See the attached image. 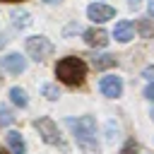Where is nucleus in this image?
Wrapping results in <instances>:
<instances>
[{"instance_id": "nucleus-9", "label": "nucleus", "mask_w": 154, "mask_h": 154, "mask_svg": "<svg viewBox=\"0 0 154 154\" xmlns=\"http://www.w3.org/2000/svg\"><path fill=\"white\" fill-rule=\"evenodd\" d=\"M113 36H116V41H120V43H128V41L135 36V26H132L128 19H120V22L116 24V29H113Z\"/></svg>"}, {"instance_id": "nucleus-26", "label": "nucleus", "mask_w": 154, "mask_h": 154, "mask_svg": "<svg viewBox=\"0 0 154 154\" xmlns=\"http://www.w3.org/2000/svg\"><path fill=\"white\" fill-rule=\"evenodd\" d=\"M149 116H152V120H154V108H152V113H149Z\"/></svg>"}, {"instance_id": "nucleus-18", "label": "nucleus", "mask_w": 154, "mask_h": 154, "mask_svg": "<svg viewBox=\"0 0 154 154\" xmlns=\"http://www.w3.org/2000/svg\"><path fill=\"white\" fill-rule=\"evenodd\" d=\"M144 99H149V101H154V82L144 89Z\"/></svg>"}, {"instance_id": "nucleus-16", "label": "nucleus", "mask_w": 154, "mask_h": 154, "mask_svg": "<svg viewBox=\"0 0 154 154\" xmlns=\"http://www.w3.org/2000/svg\"><path fill=\"white\" fill-rule=\"evenodd\" d=\"M14 120V116H12V111H7L5 106H0V125H10Z\"/></svg>"}, {"instance_id": "nucleus-12", "label": "nucleus", "mask_w": 154, "mask_h": 154, "mask_svg": "<svg viewBox=\"0 0 154 154\" xmlns=\"http://www.w3.org/2000/svg\"><path fill=\"white\" fill-rule=\"evenodd\" d=\"M91 65L96 70H106V67H113L116 65V58L113 55H96V58H91Z\"/></svg>"}, {"instance_id": "nucleus-8", "label": "nucleus", "mask_w": 154, "mask_h": 154, "mask_svg": "<svg viewBox=\"0 0 154 154\" xmlns=\"http://www.w3.org/2000/svg\"><path fill=\"white\" fill-rule=\"evenodd\" d=\"M84 41L89 43V46H94V48H103V46H108V34L103 31V29H87L84 31Z\"/></svg>"}, {"instance_id": "nucleus-5", "label": "nucleus", "mask_w": 154, "mask_h": 154, "mask_svg": "<svg viewBox=\"0 0 154 154\" xmlns=\"http://www.w3.org/2000/svg\"><path fill=\"white\" fill-rule=\"evenodd\" d=\"M99 89H101V94H103V96H108V99H118V96L123 94V79H120V77H116V75L101 77Z\"/></svg>"}, {"instance_id": "nucleus-3", "label": "nucleus", "mask_w": 154, "mask_h": 154, "mask_svg": "<svg viewBox=\"0 0 154 154\" xmlns=\"http://www.w3.org/2000/svg\"><path fill=\"white\" fill-rule=\"evenodd\" d=\"M26 53H29L31 60L43 63L46 58H51V53H53V43H51L46 36H31V38H26Z\"/></svg>"}, {"instance_id": "nucleus-11", "label": "nucleus", "mask_w": 154, "mask_h": 154, "mask_svg": "<svg viewBox=\"0 0 154 154\" xmlns=\"http://www.w3.org/2000/svg\"><path fill=\"white\" fill-rule=\"evenodd\" d=\"M137 31H140L142 38H152V36H154V19L142 17V19L137 22Z\"/></svg>"}, {"instance_id": "nucleus-25", "label": "nucleus", "mask_w": 154, "mask_h": 154, "mask_svg": "<svg viewBox=\"0 0 154 154\" xmlns=\"http://www.w3.org/2000/svg\"><path fill=\"white\" fill-rule=\"evenodd\" d=\"M0 2H19V0H0Z\"/></svg>"}, {"instance_id": "nucleus-2", "label": "nucleus", "mask_w": 154, "mask_h": 154, "mask_svg": "<svg viewBox=\"0 0 154 154\" xmlns=\"http://www.w3.org/2000/svg\"><path fill=\"white\" fill-rule=\"evenodd\" d=\"M55 77L67 87H79L87 77V63L82 58H75V55L63 58L55 65Z\"/></svg>"}, {"instance_id": "nucleus-6", "label": "nucleus", "mask_w": 154, "mask_h": 154, "mask_svg": "<svg viewBox=\"0 0 154 154\" xmlns=\"http://www.w3.org/2000/svg\"><path fill=\"white\" fill-rule=\"evenodd\" d=\"M87 14H89V19H91V22L103 24V22H108V19H113V17H116V10H113L111 5L94 2V5H89V7H87Z\"/></svg>"}, {"instance_id": "nucleus-13", "label": "nucleus", "mask_w": 154, "mask_h": 154, "mask_svg": "<svg viewBox=\"0 0 154 154\" xmlns=\"http://www.w3.org/2000/svg\"><path fill=\"white\" fill-rule=\"evenodd\" d=\"M10 99H12V103H17V106H26V91L19 89V87H12V89H10Z\"/></svg>"}, {"instance_id": "nucleus-21", "label": "nucleus", "mask_w": 154, "mask_h": 154, "mask_svg": "<svg viewBox=\"0 0 154 154\" xmlns=\"http://www.w3.org/2000/svg\"><path fill=\"white\" fill-rule=\"evenodd\" d=\"M140 2H142V0H128V5H130V7H137Z\"/></svg>"}, {"instance_id": "nucleus-1", "label": "nucleus", "mask_w": 154, "mask_h": 154, "mask_svg": "<svg viewBox=\"0 0 154 154\" xmlns=\"http://www.w3.org/2000/svg\"><path fill=\"white\" fill-rule=\"evenodd\" d=\"M67 125L72 128L75 132V140L79 144V149L84 154H99L101 147H99V140H96V120L91 116H82V118H70Z\"/></svg>"}, {"instance_id": "nucleus-17", "label": "nucleus", "mask_w": 154, "mask_h": 154, "mask_svg": "<svg viewBox=\"0 0 154 154\" xmlns=\"http://www.w3.org/2000/svg\"><path fill=\"white\" fill-rule=\"evenodd\" d=\"M120 154H137V144H135V140H128L125 147L120 149Z\"/></svg>"}, {"instance_id": "nucleus-20", "label": "nucleus", "mask_w": 154, "mask_h": 154, "mask_svg": "<svg viewBox=\"0 0 154 154\" xmlns=\"http://www.w3.org/2000/svg\"><path fill=\"white\" fill-rule=\"evenodd\" d=\"M75 31H82V29H79V24H72V26H67V29H65L63 34L67 36V34H75Z\"/></svg>"}, {"instance_id": "nucleus-4", "label": "nucleus", "mask_w": 154, "mask_h": 154, "mask_svg": "<svg viewBox=\"0 0 154 154\" xmlns=\"http://www.w3.org/2000/svg\"><path fill=\"white\" fill-rule=\"evenodd\" d=\"M34 128L38 130V135H41V140H43L46 144H63V140H60V135H58V125H55L48 116L38 118V120L34 123Z\"/></svg>"}, {"instance_id": "nucleus-15", "label": "nucleus", "mask_w": 154, "mask_h": 154, "mask_svg": "<svg viewBox=\"0 0 154 154\" xmlns=\"http://www.w3.org/2000/svg\"><path fill=\"white\" fill-rule=\"evenodd\" d=\"M41 91H43V96H46V99H51V101H55V99L60 96V91H58V87H55V84H43V89H41Z\"/></svg>"}, {"instance_id": "nucleus-19", "label": "nucleus", "mask_w": 154, "mask_h": 154, "mask_svg": "<svg viewBox=\"0 0 154 154\" xmlns=\"http://www.w3.org/2000/svg\"><path fill=\"white\" fill-rule=\"evenodd\" d=\"M142 75H144L149 82H154V67H144V72H142Z\"/></svg>"}, {"instance_id": "nucleus-14", "label": "nucleus", "mask_w": 154, "mask_h": 154, "mask_svg": "<svg viewBox=\"0 0 154 154\" xmlns=\"http://www.w3.org/2000/svg\"><path fill=\"white\" fill-rule=\"evenodd\" d=\"M12 19H14V24H17L19 29H24V26H29V24H31L29 14H26V12H22V10H14V12H12Z\"/></svg>"}, {"instance_id": "nucleus-10", "label": "nucleus", "mask_w": 154, "mask_h": 154, "mask_svg": "<svg viewBox=\"0 0 154 154\" xmlns=\"http://www.w3.org/2000/svg\"><path fill=\"white\" fill-rule=\"evenodd\" d=\"M5 140H7V147H10V152H12V154H26L24 137H22L17 130H10V132L5 135Z\"/></svg>"}, {"instance_id": "nucleus-24", "label": "nucleus", "mask_w": 154, "mask_h": 154, "mask_svg": "<svg viewBox=\"0 0 154 154\" xmlns=\"http://www.w3.org/2000/svg\"><path fill=\"white\" fill-rule=\"evenodd\" d=\"M2 46H5V38H2V36H0V48H2Z\"/></svg>"}, {"instance_id": "nucleus-27", "label": "nucleus", "mask_w": 154, "mask_h": 154, "mask_svg": "<svg viewBox=\"0 0 154 154\" xmlns=\"http://www.w3.org/2000/svg\"><path fill=\"white\" fill-rule=\"evenodd\" d=\"M0 154H10V152H5V149H0Z\"/></svg>"}, {"instance_id": "nucleus-23", "label": "nucleus", "mask_w": 154, "mask_h": 154, "mask_svg": "<svg viewBox=\"0 0 154 154\" xmlns=\"http://www.w3.org/2000/svg\"><path fill=\"white\" fill-rule=\"evenodd\" d=\"M43 2H48V5H55V2H60V0H43Z\"/></svg>"}, {"instance_id": "nucleus-7", "label": "nucleus", "mask_w": 154, "mask_h": 154, "mask_svg": "<svg viewBox=\"0 0 154 154\" xmlns=\"http://www.w3.org/2000/svg\"><path fill=\"white\" fill-rule=\"evenodd\" d=\"M0 67L7 70L10 75H19V72L26 70V58H22L19 53H10V55H5L0 60Z\"/></svg>"}, {"instance_id": "nucleus-22", "label": "nucleus", "mask_w": 154, "mask_h": 154, "mask_svg": "<svg viewBox=\"0 0 154 154\" xmlns=\"http://www.w3.org/2000/svg\"><path fill=\"white\" fill-rule=\"evenodd\" d=\"M147 7H149V14L154 17V0H149V5H147Z\"/></svg>"}]
</instances>
